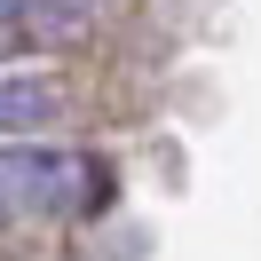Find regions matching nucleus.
I'll list each match as a JSON object with an SVG mask.
<instances>
[{
    "label": "nucleus",
    "instance_id": "nucleus-2",
    "mask_svg": "<svg viewBox=\"0 0 261 261\" xmlns=\"http://www.w3.org/2000/svg\"><path fill=\"white\" fill-rule=\"evenodd\" d=\"M64 119V95H56V80H24V71H8L0 80V135H40Z\"/></svg>",
    "mask_w": 261,
    "mask_h": 261
},
{
    "label": "nucleus",
    "instance_id": "nucleus-1",
    "mask_svg": "<svg viewBox=\"0 0 261 261\" xmlns=\"http://www.w3.org/2000/svg\"><path fill=\"white\" fill-rule=\"evenodd\" d=\"M87 182H103L87 159L71 150H16V159L0 166V198H16V206H40V214H64V206H87Z\"/></svg>",
    "mask_w": 261,
    "mask_h": 261
}]
</instances>
